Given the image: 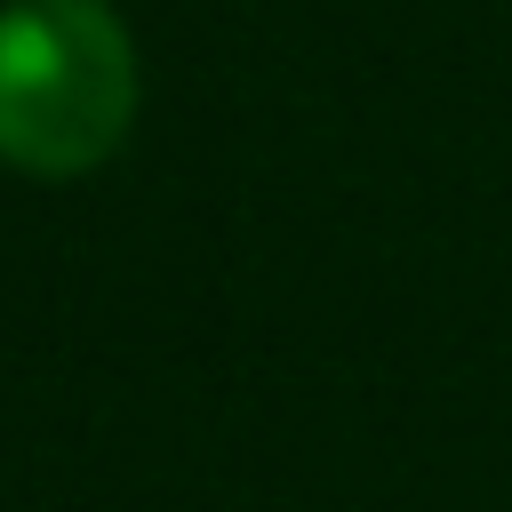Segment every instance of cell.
<instances>
[{
  "label": "cell",
  "mask_w": 512,
  "mask_h": 512,
  "mask_svg": "<svg viewBox=\"0 0 512 512\" xmlns=\"http://www.w3.org/2000/svg\"><path fill=\"white\" fill-rule=\"evenodd\" d=\"M136 128V40L104 0L0 8V160L24 176H88Z\"/></svg>",
  "instance_id": "cell-1"
}]
</instances>
